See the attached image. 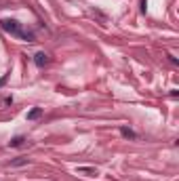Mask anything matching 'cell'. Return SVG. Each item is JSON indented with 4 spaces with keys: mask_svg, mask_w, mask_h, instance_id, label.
<instances>
[{
    "mask_svg": "<svg viewBox=\"0 0 179 181\" xmlns=\"http://www.w3.org/2000/svg\"><path fill=\"white\" fill-rule=\"evenodd\" d=\"M120 133H122L124 137H129V139H135V137H137L133 131H131V129H120Z\"/></svg>",
    "mask_w": 179,
    "mask_h": 181,
    "instance_id": "4",
    "label": "cell"
},
{
    "mask_svg": "<svg viewBox=\"0 0 179 181\" xmlns=\"http://www.w3.org/2000/svg\"><path fill=\"white\" fill-rule=\"evenodd\" d=\"M40 114H42V110H40V107H34L32 112H28V120H34V118H38Z\"/></svg>",
    "mask_w": 179,
    "mask_h": 181,
    "instance_id": "3",
    "label": "cell"
},
{
    "mask_svg": "<svg viewBox=\"0 0 179 181\" xmlns=\"http://www.w3.org/2000/svg\"><path fill=\"white\" fill-rule=\"evenodd\" d=\"M25 162H28V158H21V160H15L13 166H19V164H25Z\"/></svg>",
    "mask_w": 179,
    "mask_h": 181,
    "instance_id": "5",
    "label": "cell"
},
{
    "mask_svg": "<svg viewBox=\"0 0 179 181\" xmlns=\"http://www.w3.org/2000/svg\"><path fill=\"white\" fill-rule=\"evenodd\" d=\"M25 143V137H15V139H11V147H19V145H23Z\"/></svg>",
    "mask_w": 179,
    "mask_h": 181,
    "instance_id": "2",
    "label": "cell"
},
{
    "mask_svg": "<svg viewBox=\"0 0 179 181\" xmlns=\"http://www.w3.org/2000/svg\"><path fill=\"white\" fill-rule=\"evenodd\" d=\"M34 61H36V65H45V63H48V55L46 53H38Z\"/></svg>",
    "mask_w": 179,
    "mask_h": 181,
    "instance_id": "1",
    "label": "cell"
}]
</instances>
